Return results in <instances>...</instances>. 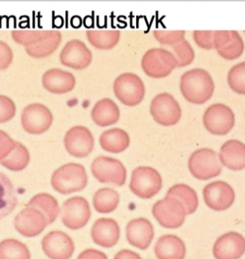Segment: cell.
Wrapping results in <instances>:
<instances>
[{
  "label": "cell",
  "instance_id": "30",
  "mask_svg": "<svg viewBox=\"0 0 245 259\" xmlns=\"http://www.w3.org/2000/svg\"><path fill=\"white\" fill-rule=\"evenodd\" d=\"M167 196L172 197L180 201L185 208L186 215L194 213L197 210L199 205L197 194L192 188L187 185H174L167 191Z\"/></svg>",
  "mask_w": 245,
  "mask_h": 259
},
{
  "label": "cell",
  "instance_id": "28",
  "mask_svg": "<svg viewBox=\"0 0 245 259\" xmlns=\"http://www.w3.org/2000/svg\"><path fill=\"white\" fill-rule=\"evenodd\" d=\"M17 204L18 198L13 183L0 172V221L10 215Z\"/></svg>",
  "mask_w": 245,
  "mask_h": 259
},
{
  "label": "cell",
  "instance_id": "12",
  "mask_svg": "<svg viewBox=\"0 0 245 259\" xmlns=\"http://www.w3.org/2000/svg\"><path fill=\"white\" fill-rule=\"evenodd\" d=\"M91 210L89 201L81 196H74L64 202L61 208L63 225L71 230L83 229L89 222Z\"/></svg>",
  "mask_w": 245,
  "mask_h": 259
},
{
  "label": "cell",
  "instance_id": "41",
  "mask_svg": "<svg viewBox=\"0 0 245 259\" xmlns=\"http://www.w3.org/2000/svg\"><path fill=\"white\" fill-rule=\"evenodd\" d=\"M15 143L16 141L12 139L5 131L0 130V162L10 155L15 148Z\"/></svg>",
  "mask_w": 245,
  "mask_h": 259
},
{
  "label": "cell",
  "instance_id": "24",
  "mask_svg": "<svg viewBox=\"0 0 245 259\" xmlns=\"http://www.w3.org/2000/svg\"><path fill=\"white\" fill-rule=\"evenodd\" d=\"M219 158L221 163L234 171L245 168V144L238 140H229L221 147Z\"/></svg>",
  "mask_w": 245,
  "mask_h": 259
},
{
  "label": "cell",
  "instance_id": "17",
  "mask_svg": "<svg viewBox=\"0 0 245 259\" xmlns=\"http://www.w3.org/2000/svg\"><path fill=\"white\" fill-rule=\"evenodd\" d=\"M14 224L17 232L27 238L38 236L48 226L43 213L37 209L27 206L17 214Z\"/></svg>",
  "mask_w": 245,
  "mask_h": 259
},
{
  "label": "cell",
  "instance_id": "40",
  "mask_svg": "<svg viewBox=\"0 0 245 259\" xmlns=\"http://www.w3.org/2000/svg\"><path fill=\"white\" fill-rule=\"evenodd\" d=\"M214 31H194L193 37L197 46L203 49L210 50L214 48Z\"/></svg>",
  "mask_w": 245,
  "mask_h": 259
},
{
  "label": "cell",
  "instance_id": "15",
  "mask_svg": "<svg viewBox=\"0 0 245 259\" xmlns=\"http://www.w3.org/2000/svg\"><path fill=\"white\" fill-rule=\"evenodd\" d=\"M92 60V52L80 39L68 41L60 52V63L64 66L74 70H82L87 68Z\"/></svg>",
  "mask_w": 245,
  "mask_h": 259
},
{
  "label": "cell",
  "instance_id": "44",
  "mask_svg": "<svg viewBox=\"0 0 245 259\" xmlns=\"http://www.w3.org/2000/svg\"><path fill=\"white\" fill-rule=\"evenodd\" d=\"M113 259H142L139 253L129 249H123L115 255Z\"/></svg>",
  "mask_w": 245,
  "mask_h": 259
},
{
  "label": "cell",
  "instance_id": "19",
  "mask_svg": "<svg viewBox=\"0 0 245 259\" xmlns=\"http://www.w3.org/2000/svg\"><path fill=\"white\" fill-rule=\"evenodd\" d=\"M245 253V238L234 231L222 235L214 244L216 259H239Z\"/></svg>",
  "mask_w": 245,
  "mask_h": 259
},
{
  "label": "cell",
  "instance_id": "6",
  "mask_svg": "<svg viewBox=\"0 0 245 259\" xmlns=\"http://www.w3.org/2000/svg\"><path fill=\"white\" fill-rule=\"evenodd\" d=\"M113 92L120 103L126 106L134 107L144 99L146 88L139 75L125 72L118 76L113 82Z\"/></svg>",
  "mask_w": 245,
  "mask_h": 259
},
{
  "label": "cell",
  "instance_id": "22",
  "mask_svg": "<svg viewBox=\"0 0 245 259\" xmlns=\"http://www.w3.org/2000/svg\"><path fill=\"white\" fill-rule=\"evenodd\" d=\"M42 83L48 92L63 95L70 92L75 88L76 79L71 72L60 68H52L43 74Z\"/></svg>",
  "mask_w": 245,
  "mask_h": 259
},
{
  "label": "cell",
  "instance_id": "11",
  "mask_svg": "<svg viewBox=\"0 0 245 259\" xmlns=\"http://www.w3.org/2000/svg\"><path fill=\"white\" fill-rule=\"evenodd\" d=\"M53 115L49 108L41 103H31L21 113L22 128L27 134L41 135L51 128Z\"/></svg>",
  "mask_w": 245,
  "mask_h": 259
},
{
  "label": "cell",
  "instance_id": "32",
  "mask_svg": "<svg viewBox=\"0 0 245 259\" xmlns=\"http://www.w3.org/2000/svg\"><path fill=\"white\" fill-rule=\"evenodd\" d=\"M86 37L96 49L108 51L118 45L120 32L118 30H88Z\"/></svg>",
  "mask_w": 245,
  "mask_h": 259
},
{
  "label": "cell",
  "instance_id": "33",
  "mask_svg": "<svg viewBox=\"0 0 245 259\" xmlns=\"http://www.w3.org/2000/svg\"><path fill=\"white\" fill-rule=\"evenodd\" d=\"M30 160V153L27 148L21 143L16 142L10 155L0 163L11 171L18 172L27 167Z\"/></svg>",
  "mask_w": 245,
  "mask_h": 259
},
{
  "label": "cell",
  "instance_id": "1",
  "mask_svg": "<svg viewBox=\"0 0 245 259\" xmlns=\"http://www.w3.org/2000/svg\"><path fill=\"white\" fill-rule=\"evenodd\" d=\"M180 91L186 101L193 104L201 105L213 96L215 83L207 70L191 69L181 77Z\"/></svg>",
  "mask_w": 245,
  "mask_h": 259
},
{
  "label": "cell",
  "instance_id": "36",
  "mask_svg": "<svg viewBox=\"0 0 245 259\" xmlns=\"http://www.w3.org/2000/svg\"><path fill=\"white\" fill-rule=\"evenodd\" d=\"M174 55L178 62V67L190 65L194 60V51L192 47L186 39L172 47Z\"/></svg>",
  "mask_w": 245,
  "mask_h": 259
},
{
  "label": "cell",
  "instance_id": "26",
  "mask_svg": "<svg viewBox=\"0 0 245 259\" xmlns=\"http://www.w3.org/2000/svg\"><path fill=\"white\" fill-rule=\"evenodd\" d=\"M120 109L113 100L103 98L95 104L91 110L93 121L100 127L114 125L120 118Z\"/></svg>",
  "mask_w": 245,
  "mask_h": 259
},
{
  "label": "cell",
  "instance_id": "29",
  "mask_svg": "<svg viewBox=\"0 0 245 259\" xmlns=\"http://www.w3.org/2000/svg\"><path fill=\"white\" fill-rule=\"evenodd\" d=\"M26 206L37 209L43 213L46 217L48 225L54 223L60 213L58 201L48 193H39L32 197Z\"/></svg>",
  "mask_w": 245,
  "mask_h": 259
},
{
  "label": "cell",
  "instance_id": "4",
  "mask_svg": "<svg viewBox=\"0 0 245 259\" xmlns=\"http://www.w3.org/2000/svg\"><path fill=\"white\" fill-rule=\"evenodd\" d=\"M163 184L161 176L150 166H139L133 170L129 188L141 199H150L158 194Z\"/></svg>",
  "mask_w": 245,
  "mask_h": 259
},
{
  "label": "cell",
  "instance_id": "2",
  "mask_svg": "<svg viewBox=\"0 0 245 259\" xmlns=\"http://www.w3.org/2000/svg\"><path fill=\"white\" fill-rule=\"evenodd\" d=\"M89 183L87 172L84 165L69 163L55 170L51 177L52 187L62 195L80 192Z\"/></svg>",
  "mask_w": 245,
  "mask_h": 259
},
{
  "label": "cell",
  "instance_id": "31",
  "mask_svg": "<svg viewBox=\"0 0 245 259\" xmlns=\"http://www.w3.org/2000/svg\"><path fill=\"white\" fill-rule=\"evenodd\" d=\"M120 196L113 188H102L98 189L93 198L95 210L100 213H110L118 208Z\"/></svg>",
  "mask_w": 245,
  "mask_h": 259
},
{
  "label": "cell",
  "instance_id": "25",
  "mask_svg": "<svg viewBox=\"0 0 245 259\" xmlns=\"http://www.w3.org/2000/svg\"><path fill=\"white\" fill-rule=\"evenodd\" d=\"M154 253L158 259H184L185 243L175 235H164L157 240Z\"/></svg>",
  "mask_w": 245,
  "mask_h": 259
},
{
  "label": "cell",
  "instance_id": "14",
  "mask_svg": "<svg viewBox=\"0 0 245 259\" xmlns=\"http://www.w3.org/2000/svg\"><path fill=\"white\" fill-rule=\"evenodd\" d=\"M203 197L209 208L215 211H224L234 203L235 193L227 182L217 181L207 184L203 188Z\"/></svg>",
  "mask_w": 245,
  "mask_h": 259
},
{
  "label": "cell",
  "instance_id": "43",
  "mask_svg": "<svg viewBox=\"0 0 245 259\" xmlns=\"http://www.w3.org/2000/svg\"><path fill=\"white\" fill-rule=\"evenodd\" d=\"M77 259H108L106 253L94 248H89L81 252Z\"/></svg>",
  "mask_w": 245,
  "mask_h": 259
},
{
  "label": "cell",
  "instance_id": "45",
  "mask_svg": "<svg viewBox=\"0 0 245 259\" xmlns=\"http://www.w3.org/2000/svg\"><path fill=\"white\" fill-rule=\"evenodd\" d=\"M244 33H245V32H244Z\"/></svg>",
  "mask_w": 245,
  "mask_h": 259
},
{
  "label": "cell",
  "instance_id": "23",
  "mask_svg": "<svg viewBox=\"0 0 245 259\" xmlns=\"http://www.w3.org/2000/svg\"><path fill=\"white\" fill-rule=\"evenodd\" d=\"M61 41L62 34L59 31L42 30L35 41L25 47L26 53L33 58H47L57 51Z\"/></svg>",
  "mask_w": 245,
  "mask_h": 259
},
{
  "label": "cell",
  "instance_id": "37",
  "mask_svg": "<svg viewBox=\"0 0 245 259\" xmlns=\"http://www.w3.org/2000/svg\"><path fill=\"white\" fill-rule=\"evenodd\" d=\"M185 31L156 30L153 32L155 39L165 46H175L185 37Z\"/></svg>",
  "mask_w": 245,
  "mask_h": 259
},
{
  "label": "cell",
  "instance_id": "13",
  "mask_svg": "<svg viewBox=\"0 0 245 259\" xmlns=\"http://www.w3.org/2000/svg\"><path fill=\"white\" fill-rule=\"evenodd\" d=\"M95 146L92 133L88 127L76 125L67 131L64 137V146L67 152L77 158L89 156Z\"/></svg>",
  "mask_w": 245,
  "mask_h": 259
},
{
  "label": "cell",
  "instance_id": "10",
  "mask_svg": "<svg viewBox=\"0 0 245 259\" xmlns=\"http://www.w3.org/2000/svg\"><path fill=\"white\" fill-rule=\"evenodd\" d=\"M203 122L210 134L224 136L234 127L235 115L227 105L215 103L207 108L203 114Z\"/></svg>",
  "mask_w": 245,
  "mask_h": 259
},
{
  "label": "cell",
  "instance_id": "27",
  "mask_svg": "<svg viewBox=\"0 0 245 259\" xmlns=\"http://www.w3.org/2000/svg\"><path fill=\"white\" fill-rule=\"evenodd\" d=\"M130 136L127 131L117 127L107 130L99 138L103 150L115 154L125 151L130 146Z\"/></svg>",
  "mask_w": 245,
  "mask_h": 259
},
{
  "label": "cell",
  "instance_id": "9",
  "mask_svg": "<svg viewBox=\"0 0 245 259\" xmlns=\"http://www.w3.org/2000/svg\"><path fill=\"white\" fill-rule=\"evenodd\" d=\"M150 113L153 120L162 126H173L182 117V108L174 97L168 93L155 96L150 105Z\"/></svg>",
  "mask_w": 245,
  "mask_h": 259
},
{
  "label": "cell",
  "instance_id": "18",
  "mask_svg": "<svg viewBox=\"0 0 245 259\" xmlns=\"http://www.w3.org/2000/svg\"><path fill=\"white\" fill-rule=\"evenodd\" d=\"M213 42L219 54L226 60L237 59L244 52V41L237 31H215Z\"/></svg>",
  "mask_w": 245,
  "mask_h": 259
},
{
  "label": "cell",
  "instance_id": "16",
  "mask_svg": "<svg viewBox=\"0 0 245 259\" xmlns=\"http://www.w3.org/2000/svg\"><path fill=\"white\" fill-rule=\"evenodd\" d=\"M42 248L50 259H70L75 251L71 237L61 231H53L45 236Z\"/></svg>",
  "mask_w": 245,
  "mask_h": 259
},
{
  "label": "cell",
  "instance_id": "42",
  "mask_svg": "<svg viewBox=\"0 0 245 259\" xmlns=\"http://www.w3.org/2000/svg\"><path fill=\"white\" fill-rule=\"evenodd\" d=\"M13 60V52L10 46L0 40V70H6Z\"/></svg>",
  "mask_w": 245,
  "mask_h": 259
},
{
  "label": "cell",
  "instance_id": "39",
  "mask_svg": "<svg viewBox=\"0 0 245 259\" xmlns=\"http://www.w3.org/2000/svg\"><path fill=\"white\" fill-rule=\"evenodd\" d=\"M41 31L42 30H15L12 32V37L17 44L27 47L39 37Z\"/></svg>",
  "mask_w": 245,
  "mask_h": 259
},
{
  "label": "cell",
  "instance_id": "35",
  "mask_svg": "<svg viewBox=\"0 0 245 259\" xmlns=\"http://www.w3.org/2000/svg\"><path fill=\"white\" fill-rule=\"evenodd\" d=\"M227 80L234 92L245 95V61L236 64L229 70Z\"/></svg>",
  "mask_w": 245,
  "mask_h": 259
},
{
  "label": "cell",
  "instance_id": "20",
  "mask_svg": "<svg viewBox=\"0 0 245 259\" xmlns=\"http://www.w3.org/2000/svg\"><path fill=\"white\" fill-rule=\"evenodd\" d=\"M129 244L141 250L147 249L154 237L152 224L145 218H137L128 223L126 229Z\"/></svg>",
  "mask_w": 245,
  "mask_h": 259
},
{
  "label": "cell",
  "instance_id": "34",
  "mask_svg": "<svg viewBox=\"0 0 245 259\" xmlns=\"http://www.w3.org/2000/svg\"><path fill=\"white\" fill-rule=\"evenodd\" d=\"M0 259H30V253L25 243L8 238L0 242Z\"/></svg>",
  "mask_w": 245,
  "mask_h": 259
},
{
  "label": "cell",
  "instance_id": "5",
  "mask_svg": "<svg viewBox=\"0 0 245 259\" xmlns=\"http://www.w3.org/2000/svg\"><path fill=\"white\" fill-rule=\"evenodd\" d=\"M191 175L200 181H207L217 177L222 172V164L214 150L203 148L195 151L188 161Z\"/></svg>",
  "mask_w": 245,
  "mask_h": 259
},
{
  "label": "cell",
  "instance_id": "21",
  "mask_svg": "<svg viewBox=\"0 0 245 259\" xmlns=\"http://www.w3.org/2000/svg\"><path fill=\"white\" fill-rule=\"evenodd\" d=\"M120 231L118 223L110 218H101L96 221L91 229L93 242L103 248H109L118 242Z\"/></svg>",
  "mask_w": 245,
  "mask_h": 259
},
{
  "label": "cell",
  "instance_id": "8",
  "mask_svg": "<svg viewBox=\"0 0 245 259\" xmlns=\"http://www.w3.org/2000/svg\"><path fill=\"white\" fill-rule=\"evenodd\" d=\"M91 168L93 176L101 184H111L121 187L127 181V168L118 159L97 157L91 163Z\"/></svg>",
  "mask_w": 245,
  "mask_h": 259
},
{
  "label": "cell",
  "instance_id": "3",
  "mask_svg": "<svg viewBox=\"0 0 245 259\" xmlns=\"http://www.w3.org/2000/svg\"><path fill=\"white\" fill-rule=\"evenodd\" d=\"M141 67L148 77L155 79L164 78L178 67V62L174 53L168 50L151 48L143 56Z\"/></svg>",
  "mask_w": 245,
  "mask_h": 259
},
{
  "label": "cell",
  "instance_id": "7",
  "mask_svg": "<svg viewBox=\"0 0 245 259\" xmlns=\"http://www.w3.org/2000/svg\"><path fill=\"white\" fill-rule=\"evenodd\" d=\"M152 214L158 224L169 229H179L186 219L184 205L176 198L166 196L153 205Z\"/></svg>",
  "mask_w": 245,
  "mask_h": 259
},
{
  "label": "cell",
  "instance_id": "38",
  "mask_svg": "<svg viewBox=\"0 0 245 259\" xmlns=\"http://www.w3.org/2000/svg\"><path fill=\"white\" fill-rule=\"evenodd\" d=\"M16 110V105L11 98L0 95V123L10 121L15 117Z\"/></svg>",
  "mask_w": 245,
  "mask_h": 259
}]
</instances>
